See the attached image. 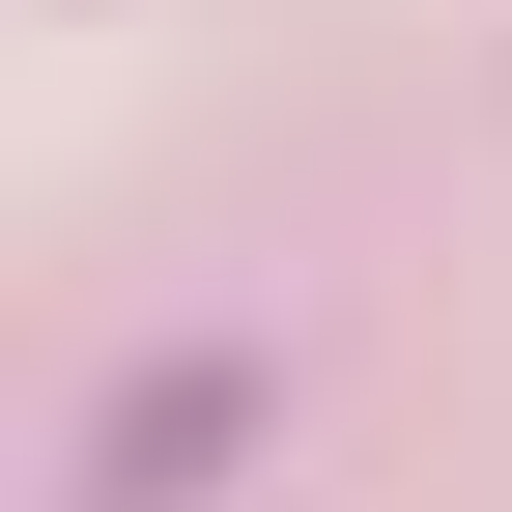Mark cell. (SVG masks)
Listing matches in <instances>:
<instances>
[{"label":"cell","mask_w":512,"mask_h":512,"mask_svg":"<svg viewBox=\"0 0 512 512\" xmlns=\"http://www.w3.org/2000/svg\"><path fill=\"white\" fill-rule=\"evenodd\" d=\"M200 456H256V370H228V342H171V370H114L86 512H200Z\"/></svg>","instance_id":"obj_1"}]
</instances>
